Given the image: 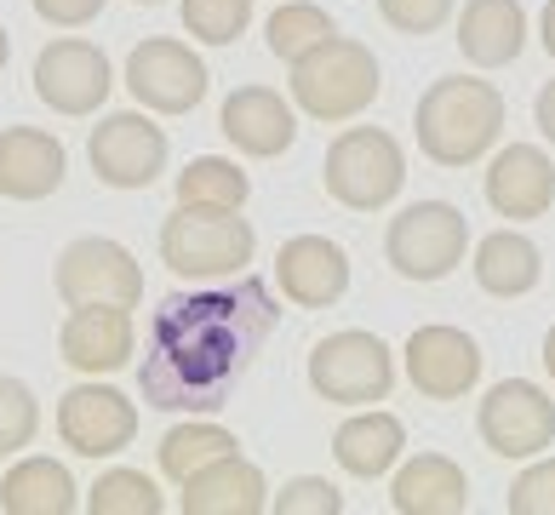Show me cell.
I'll return each mask as SVG.
<instances>
[{
    "label": "cell",
    "instance_id": "cell-1",
    "mask_svg": "<svg viewBox=\"0 0 555 515\" xmlns=\"http://www.w3.org/2000/svg\"><path fill=\"white\" fill-rule=\"evenodd\" d=\"M281 326V304L258 275L172 293L143 326L138 389L155 412H218Z\"/></svg>",
    "mask_w": 555,
    "mask_h": 515
},
{
    "label": "cell",
    "instance_id": "cell-2",
    "mask_svg": "<svg viewBox=\"0 0 555 515\" xmlns=\"http://www.w3.org/2000/svg\"><path fill=\"white\" fill-rule=\"evenodd\" d=\"M504 120H509V103L492 80L441 75L424 87L413 110V138H418V155L436 160V167H476V160L499 150Z\"/></svg>",
    "mask_w": 555,
    "mask_h": 515
},
{
    "label": "cell",
    "instance_id": "cell-3",
    "mask_svg": "<svg viewBox=\"0 0 555 515\" xmlns=\"http://www.w3.org/2000/svg\"><path fill=\"white\" fill-rule=\"evenodd\" d=\"M286 69H293L286 87H293L298 115L321 120V127H344V120L366 115L384 92V69H378L373 47H366V40H349V35H326L321 47H310Z\"/></svg>",
    "mask_w": 555,
    "mask_h": 515
},
{
    "label": "cell",
    "instance_id": "cell-4",
    "mask_svg": "<svg viewBox=\"0 0 555 515\" xmlns=\"http://www.w3.org/2000/svg\"><path fill=\"white\" fill-rule=\"evenodd\" d=\"M258 258V230L246 223L230 206H183L160 223V263L190 281V286H207V281H235L246 275V263Z\"/></svg>",
    "mask_w": 555,
    "mask_h": 515
},
{
    "label": "cell",
    "instance_id": "cell-5",
    "mask_svg": "<svg viewBox=\"0 0 555 515\" xmlns=\"http://www.w3.org/2000/svg\"><path fill=\"white\" fill-rule=\"evenodd\" d=\"M321 183L338 206H349V213H384V206L406 190L401 138L384 132V127H344L326 143Z\"/></svg>",
    "mask_w": 555,
    "mask_h": 515
},
{
    "label": "cell",
    "instance_id": "cell-6",
    "mask_svg": "<svg viewBox=\"0 0 555 515\" xmlns=\"http://www.w3.org/2000/svg\"><path fill=\"white\" fill-rule=\"evenodd\" d=\"M304 378L333 407H378L396 389V349L366 326H344V333H326L310 349Z\"/></svg>",
    "mask_w": 555,
    "mask_h": 515
},
{
    "label": "cell",
    "instance_id": "cell-7",
    "mask_svg": "<svg viewBox=\"0 0 555 515\" xmlns=\"http://www.w3.org/2000/svg\"><path fill=\"white\" fill-rule=\"evenodd\" d=\"M469 253V218L452 201H413L389 218L384 230V258L401 281H447Z\"/></svg>",
    "mask_w": 555,
    "mask_h": 515
},
{
    "label": "cell",
    "instance_id": "cell-8",
    "mask_svg": "<svg viewBox=\"0 0 555 515\" xmlns=\"http://www.w3.org/2000/svg\"><path fill=\"white\" fill-rule=\"evenodd\" d=\"M127 92L138 98V110L150 115H190L201 110V98L212 92V75L201 64V52L190 40L150 35L127 52Z\"/></svg>",
    "mask_w": 555,
    "mask_h": 515
},
{
    "label": "cell",
    "instance_id": "cell-9",
    "mask_svg": "<svg viewBox=\"0 0 555 515\" xmlns=\"http://www.w3.org/2000/svg\"><path fill=\"white\" fill-rule=\"evenodd\" d=\"M476 429L492 459H539L555 447V396L532 378H504L492 384L476 407Z\"/></svg>",
    "mask_w": 555,
    "mask_h": 515
},
{
    "label": "cell",
    "instance_id": "cell-10",
    "mask_svg": "<svg viewBox=\"0 0 555 515\" xmlns=\"http://www.w3.org/2000/svg\"><path fill=\"white\" fill-rule=\"evenodd\" d=\"M115 92V69L104 47H92V40L80 35H57L47 47L35 52V98L47 103L52 115H98Z\"/></svg>",
    "mask_w": 555,
    "mask_h": 515
},
{
    "label": "cell",
    "instance_id": "cell-11",
    "mask_svg": "<svg viewBox=\"0 0 555 515\" xmlns=\"http://www.w3.org/2000/svg\"><path fill=\"white\" fill-rule=\"evenodd\" d=\"M167 127H155L150 110H120V115H104L87 138V160L98 183L109 190H150V183L167 172Z\"/></svg>",
    "mask_w": 555,
    "mask_h": 515
},
{
    "label": "cell",
    "instance_id": "cell-12",
    "mask_svg": "<svg viewBox=\"0 0 555 515\" xmlns=\"http://www.w3.org/2000/svg\"><path fill=\"white\" fill-rule=\"evenodd\" d=\"M52 286L64 304H143V263L109 235H80L57 253Z\"/></svg>",
    "mask_w": 555,
    "mask_h": 515
},
{
    "label": "cell",
    "instance_id": "cell-13",
    "mask_svg": "<svg viewBox=\"0 0 555 515\" xmlns=\"http://www.w3.org/2000/svg\"><path fill=\"white\" fill-rule=\"evenodd\" d=\"M57 436L80 459H115L138 441V401L120 396L115 384H75L64 401H57Z\"/></svg>",
    "mask_w": 555,
    "mask_h": 515
},
{
    "label": "cell",
    "instance_id": "cell-14",
    "mask_svg": "<svg viewBox=\"0 0 555 515\" xmlns=\"http://www.w3.org/2000/svg\"><path fill=\"white\" fill-rule=\"evenodd\" d=\"M481 361H487L481 344L464 326H447V321L418 326L401 349V366L424 401H464L481 384Z\"/></svg>",
    "mask_w": 555,
    "mask_h": 515
},
{
    "label": "cell",
    "instance_id": "cell-15",
    "mask_svg": "<svg viewBox=\"0 0 555 515\" xmlns=\"http://www.w3.org/2000/svg\"><path fill=\"white\" fill-rule=\"evenodd\" d=\"M57 349L80 378H109L138 356V321L127 304H69Z\"/></svg>",
    "mask_w": 555,
    "mask_h": 515
},
{
    "label": "cell",
    "instance_id": "cell-16",
    "mask_svg": "<svg viewBox=\"0 0 555 515\" xmlns=\"http://www.w3.org/2000/svg\"><path fill=\"white\" fill-rule=\"evenodd\" d=\"M218 132L246 160H275L298 143V103L275 87H235L218 110Z\"/></svg>",
    "mask_w": 555,
    "mask_h": 515
},
{
    "label": "cell",
    "instance_id": "cell-17",
    "mask_svg": "<svg viewBox=\"0 0 555 515\" xmlns=\"http://www.w3.org/2000/svg\"><path fill=\"white\" fill-rule=\"evenodd\" d=\"M487 206L509 223H532L555 206V160L539 150V143H504L487 160Z\"/></svg>",
    "mask_w": 555,
    "mask_h": 515
},
{
    "label": "cell",
    "instance_id": "cell-18",
    "mask_svg": "<svg viewBox=\"0 0 555 515\" xmlns=\"http://www.w3.org/2000/svg\"><path fill=\"white\" fill-rule=\"evenodd\" d=\"M275 286L298 309H333L349 293V253L333 235H293L275 253Z\"/></svg>",
    "mask_w": 555,
    "mask_h": 515
},
{
    "label": "cell",
    "instance_id": "cell-19",
    "mask_svg": "<svg viewBox=\"0 0 555 515\" xmlns=\"http://www.w3.org/2000/svg\"><path fill=\"white\" fill-rule=\"evenodd\" d=\"M69 155L47 127H7L0 132V201H47L64 190Z\"/></svg>",
    "mask_w": 555,
    "mask_h": 515
},
{
    "label": "cell",
    "instance_id": "cell-20",
    "mask_svg": "<svg viewBox=\"0 0 555 515\" xmlns=\"http://www.w3.org/2000/svg\"><path fill=\"white\" fill-rule=\"evenodd\" d=\"M389 510L396 515H464L469 476L447 452H413L389 469Z\"/></svg>",
    "mask_w": 555,
    "mask_h": 515
},
{
    "label": "cell",
    "instance_id": "cell-21",
    "mask_svg": "<svg viewBox=\"0 0 555 515\" xmlns=\"http://www.w3.org/2000/svg\"><path fill=\"white\" fill-rule=\"evenodd\" d=\"M333 459L344 476L378 481L406 459V424L384 407H349V419L333 429Z\"/></svg>",
    "mask_w": 555,
    "mask_h": 515
},
{
    "label": "cell",
    "instance_id": "cell-22",
    "mask_svg": "<svg viewBox=\"0 0 555 515\" xmlns=\"http://www.w3.org/2000/svg\"><path fill=\"white\" fill-rule=\"evenodd\" d=\"M178 510L183 515H263L270 510V481L253 459H218L207 469H195L190 481L178 487Z\"/></svg>",
    "mask_w": 555,
    "mask_h": 515
},
{
    "label": "cell",
    "instance_id": "cell-23",
    "mask_svg": "<svg viewBox=\"0 0 555 515\" xmlns=\"http://www.w3.org/2000/svg\"><path fill=\"white\" fill-rule=\"evenodd\" d=\"M459 52L476 69H504L527 52V7L521 0H464L459 12Z\"/></svg>",
    "mask_w": 555,
    "mask_h": 515
},
{
    "label": "cell",
    "instance_id": "cell-24",
    "mask_svg": "<svg viewBox=\"0 0 555 515\" xmlns=\"http://www.w3.org/2000/svg\"><path fill=\"white\" fill-rule=\"evenodd\" d=\"M469 270H476V286L487 298H527L532 286L544 281V253L539 241L521 235V230H492L476 241V258H469Z\"/></svg>",
    "mask_w": 555,
    "mask_h": 515
},
{
    "label": "cell",
    "instance_id": "cell-25",
    "mask_svg": "<svg viewBox=\"0 0 555 515\" xmlns=\"http://www.w3.org/2000/svg\"><path fill=\"white\" fill-rule=\"evenodd\" d=\"M0 510L7 515H75L80 510V487L57 459H17L0 476Z\"/></svg>",
    "mask_w": 555,
    "mask_h": 515
},
{
    "label": "cell",
    "instance_id": "cell-26",
    "mask_svg": "<svg viewBox=\"0 0 555 515\" xmlns=\"http://www.w3.org/2000/svg\"><path fill=\"white\" fill-rule=\"evenodd\" d=\"M155 452H160V476H167L172 487H183L195 469H207L218 459H230V452H241V441H235V429H223V424L207 419V412H195V419L172 424Z\"/></svg>",
    "mask_w": 555,
    "mask_h": 515
},
{
    "label": "cell",
    "instance_id": "cell-27",
    "mask_svg": "<svg viewBox=\"0 0 555 515\" xmlns=\"http://www.w3.org/2000/svg\"><path fill=\"white\" fill-rule=\"evenodd\" d=\"M246 195H253V178H246L230 155H195L190 167L178 172V201L183 206H230V213H241Z\"/></svg>",
    "mask_w": 555,
    "mask_h": 515
},
{
    "label": "cell",
    "instance_id": "cell-28",
    "mask_svg": "<svg viewBox=\"0 0 555 515\" xmlns=\"http://www.w3.org/2000/svg\"><path fill=\"white\" fill-rule=\"evenodd\" d=\"M326 35H338V24L326 7H315V0H281L270 12V24H263V40H270V52L281 64H298V57L310 47H321Z\"/></svg>",
    "mask_w": 555,
    "mask_h": 515
},
{
    "label": "cell",
    "instance_id": "cell-29",
    "mask_svg": "<svg viewBox=\"0 0 555 515\" xmlns=\"http://www.w3.org/2000/svg\"><path fill=\"white\" fill-rule=\"evenodd\" d=\"M80 504H87L92 515H160L167 510V492L155 487V476H143V469L115 464V469H104V476L87 487Z\"/></svg>",
    "mask_w": 555,
    "mask_h": 515
},
{
    "label": "cell",
    "instance_id": "cell-30",
    "mask_svg": "<svg viewBox=\"0 0 555 515\" xmlns=\"http://www.w3.org/2000/svg\"><path fill=\"white\" fill-rule=\"evenodd\" d=\"M183 35L201 47H235L253 29V0H183Z\"/></svg>",
    "mask_w": 555,
    "mask_h": 515
},
{
    "label": "cell",
    "instance_id": "cell-31",
    "mask_svg": "<svg viewBox=\"0 0 555 515\" xmlns=\"http://www.w3.org/2000/svg\"><path fill=\"white\" fill-rule=\"evenodd\" d=\"M40 436V401L24 378H7L0 373V464L17 459L29 441Z\"/></svg>",
    "mask_w": 555,
    "mask_h": 515
},
{
    "label": "cell",
    "instance_id": "cell-32",
    "mask_svg": "<svg viewBox=\"0 0 555 515\" xmlns=\"http://www.w3.org/2000/svg\"><path fill=\"white\" fill-rule=\"evenodd\" d=\"M509 515H555V459H527V469L509 481V499H504Z\"/></svg>",
    "mask_w": 555,
    "mask_h": 515
},
{
    "label": "cell",
    "instance_id": "cell-33",
    "mask_svg": "<svg viewBox=\"0 0 555 515\" xmlns=\"http://www.w3.org/2000/svg\"><path fill=\"white\" fill-rule=\"evenodd\" d=\"M270 510L275 515H344V492L326 476H298V481H286L275 492Z\"/></svg>",
    "mask_w": 555,
    "mask_h": 515
},
{
    "label": "cell",
    "instance_id": "cell-34",
    "mask_svg": "<svg viewBox=\"0 0 555 515\" xmlns=\"http://www.w3.org/2000/svg\"><path fill=\"white\" fill-rule=\"evenodd\" d=\"M452 12H459V0H378V17L396 35H436Z\"/></svg>",
    "mask_w": 555,
    "mask_h": 515
},
{
    "label": "cell",
    "instance_id": "cell-35",
    "mask_svg": "<svg viewBox=\"0 0 555 515\" xmlns=\"http://www.w3.org/2000/svg\"><path fill=\"white\" fill-rule=\"evenodd\" d=\"M29 7H35L40 24H52V29H87L104 17L109 0H29Z\"/></svg>",
    "mask_w": 555,
    "mask_h": 515
},
{
    "label": "cell",
    "instance_id": "cell-36",
    "mask_svg": "<svg viewBox=\"0 0 555 515\" xmlns=\"http://www.w3.org/2000/svg\"><path fill=\"white\" fill-rule=\"evenodd\" d=\"M532 120H539L544 143L555 150V80H544V87H539V98H532Z\"/></svg>",
    "mask_w": 555,
    "mask_h": 515
},
{
    "label": "cell",
    "instance_id": "cell-37",
    "mask_svg": "<svg viewBox=\"0 0 555 515\" xmlns=\"http://www.w3.org/2000/svg\"><path fill=\"white\" fill-rule=\"evenodd\" d=\"M539 40H544V52L555 57V0H544V12H539Z\"/></svg>",
    "mask_w": 555,
    "mask_h": 515
},
{
    "label": "cell",
    "instance_id": "cell-38",
    "mask_svg": "<svg viewBox=\"0 0 555 515\" xmlns=\"http://www.w3.org/2000/svg\"><path fill=\"white\" fill-rule=\"evenodd\" d=\"M544 373L555 378V326H550V333H544Z\"/></svg>",
    "mask_w": 555,
    "mask_h": 515
},
{
    "label": "cell",
    "instance_id": "cell-39",
    "mask_svg": "<svg viewBox=\"0 0 555 515\" xmlns=\"http://www.w3.org/2000/svg\"><path fill=\"white\" fill-rule=\"evenodd\" d=\"M7 64H12V35H7V24H0V75H7Z\"/></svg>",
    "mask_w": 555,
    "mask_h": 515
},
{
    "label": "cell",
    "instance_id": "cell-40",
    "mask_svg": "<svg viewBox=\"0 0 555 515\" xmlns=\"http://www.w3.org/2000/svg\"><path fill=\"white\" fill-rule=\"evenodd\" d=\"M138 7H160V0H138Z\"/></svg>",
    "mask_w": 555,
    "mask_h": 515
}]
</instances>
